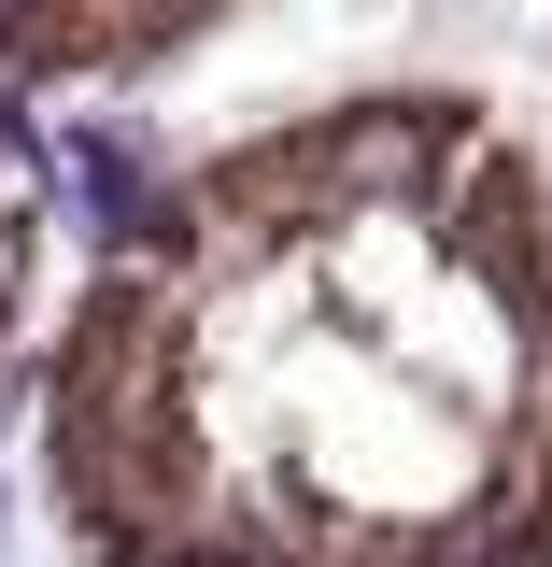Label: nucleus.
I'll return each mask as SVG.
<instances>
[{"label": "nucleus", "mask_w": 552, "mask_h": 567, "mask_svg": "<svg viewBox=\"0 0 552 567\" xmlns=\"http://www.w3.org/2000/svg\"><path fill=\"white\" fill-rule=\"evenodd\" d=\"M71 567H552V156L326 85L156 171L29 341Z\"/></svg>", "instance_id": "nucleus-1"}, {"label": "nucleus", "mask_w": 552, "mask_h": 567, "mask_svg": "<svg viewBox=\"0 0 552 567\" xmlns=\"http://www.w3.org/2000/svg\"><path fill=\"white\" fill-rule=\"evenodd\" d=\"M241 0H0V85L71 100V85H142V71L199 58Z\"/></svg>", "instance_id": "nucleus-2"}, {"label": "nucleus", "mask_w": 552, "mask_h": 567, "mask_svg": "<svg viewBox=\"0 0 552 567\" xmlns=\"http://www.w3.org/2000/svg\"><path fill=\"white\" fill-rule=\"evenodd\" d=\"M43 256H58V185H43V142H29V100L0 85V369L43 327Z\"/></svg>", "instance_id": "nucleus-3"}]
</instances>
